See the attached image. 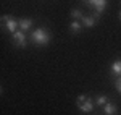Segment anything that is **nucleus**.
Wrapping results in <instances>:
<instances>
[{"mask_svg": "<svg viewBox=\"0 0 121 115\" xmlns=\"http://www.w3.org/2000/svg\"><path fill=\"white\" fill-rule=\"evenodd\" d=\"M31 41L36 46H47L50 42V32L45 28H37L31 32Z\"/></svg>", "mask_w": 121, "mask_h": 115, "instance_id": "nucleus-1", "label": "nucleus"}, {"mask_svg": "<svg viewBox=\"0 0 121 115\" xmlns=\"http://www.w3.org/2000/svg\"><path fill=\"white\" fill-rule=\"evenodd\" d=\"M2 21H3L5 28L8 29L11 34H13V32H16V31L19 29V21H16V19H15V16L5 15V16H2Z\"/></svg>", "mask_w": 121, "mask_h": 115, "instance_id": "nucleus-2", "label": "nucleus"}, {"mask_svg": "<svg viewBox=\"0 0 121 115\" xmlns=\"http://www.w3.org/2000/svg\"><path fill=\"white\" fill-rule=\"evenodd\" d=\"M87 3L91 5V8L94 11H97V13H100L102 15L105 8H107V5H108V0H87Z\"/></svg>", "mask_w": 121, "mask_h": 115, "instance_id": "nucleus-3", "label": "nucleus"}, {"mask_svg": "<svg viewBox=\"0 0 121 115\" xmlns=\"http://www.w3.org/2000/svg\"><path fill=\"white\" fill-rule=\"evenodd\" d=\"M11 37H13L15 44H16L18 47H24V46H26V34H24V31L18 29L16 32H13V34H11Z\"/></svg>", "mask_w": 121, "mask_h": 115, "instance_id": "nucleus-4", "label": "nucleus"}, {"mask_svg": "<svg viewBox=\"0 0 121 115\" xmlns=\"http://www.w3.org/2000/svg\"><path fill=\"white\" fill-rule=\"evenodd\" d=\"M79 106V110L81 112H84V114H89V112H92L94 110V104H92V101L87 97L84 102H81V104H78Z\"/></svg>", "mask_w": 121, "mask_h": 115, "instance_id": "nucleus-5", "label": "nucleus"}, {"mask_svg": "<svg viewBox=\"0 0 121 115\" xmlns=\"http://www.w3.org/2000/svg\"><path fill=\"white\" fill-rule=\"evenodd\" d=\"M102 110H103V115H115L118 112V107L115 106L113 102H108V104H105L102 107Z\"/></svg>", "mask_w": 121, "mask_h": 115, "instance_id": "nucleus-6", "label": "nucleus"}, {"mask_svg": "<svg viewBox=\"0 0 121 115\" xmlns=\"http://www.w3.org/2000/svg\"><path fill=\"white\" fill-rule=\"evenodd\" d=\"M31 28H32V19L31 18L19 19V29H21V31H29Z\"/></svg>", "mask_w": 121, "mask_h": 115, "instance_id": "nucleus-7", "label": "nucleus"}, {"mask_svg": "<svg viewBox=\"0 0 121 115\" xmlns=\"http://www.w3.org/2000/svg\"><path fill=\"white\" fill-rule=\"evenodd\" d=\"M112 73L116 76H121V60H115L112 63Z\"/></svg>", "mask_w": 121, "mask_h": 115, "instance_id": "nucleus-8", "label": "nucleus"}, {"mask_svg": "<svg viewBox=\"0 0 121 115\" xmlns=\"http://www.w3.org/2000/svg\"><path fill=\"white\" fill-rule=\"evenodd\" d=\"M81 28H82V23L81 21H71V24H69V29H71V32L73 34H78V32H81Z\"/></svg>", "mask_w": 121, "mask_h": 115, "instance_id": "nucleus-9", "label": "nucleus"}, {"mask_svg": "<svg viewBox=\"0 0 121 115\" xmlns=\"http://www.w3.org/2000/svg\"><path fill=\"white\" fill-rule=\"evenodd\" d=\"M95 23H97V19L94 16H84L82 18V26H86V28H92V26H95Z\"/></svg>", "mask_w": 121, "mask_h": 115, "instance_id": "nucleus-10", "label": "nucleus"}, {"mask_svg": "<svg viewBox=\"0 0 121 115\" xmlns=\"http://www.w3.org/2000/svg\"><path fill=\"white\" fill-rule=\"evenodd\" d=\"M108 102H110V101H108V97L103 96V94L97 96V99H95V104H97V106H100V107H103L105 104H108Z\"/></svg>", "mask_w": 121, "mask_h": 115, "instance_id": "nucleus-11", "label": "nucleus"}, {"mask_svg": "<svg viewBox=\"0 0 121 115\" xmlns=\"http://www.w3.org/2000/svg\"><path fill=\"white\" fill-rule=\"evenodd\" d=\"M71 16H73L76 21L84 18V15H82V11H81V10H73V11H71Z\"/></svg>", "mask_w": 121, "mask_h": 115, "instance_id": "nucleus-12", "label": "nucleus"}, {"mask_svg": "<svg viewBox=\"0 0 121 115\" xmlns=\"http://www.w3.org/2000/svg\"><path fill=\"white\" fill-rule=\"evenodd\" d=\"M115 84H116V89H118V91H120V92H121V76L118 78L116 81H115Z\"/></svg>", "mask_w": 121, "mask_h": 115, "instance_id": "nucleus-13", "label": "nucleus"}, {"mask_svg": "<svg viewBox=\"0 0 121 115\" xmlns=\"http://www.w3.org/2000/svg\"><path fill=\"white\" fill-rule=\"evenodd\" d=\"M86 99H87V96H84V94H81V96L78 97V104H81V102H84Z\"/></svg>", "mask_w": 121, "mask_h": 115, "instance_id": "nucleus-14", "label": "nucleus"}, {"mask_svg": "<svg viewBox=\"0 0 121 115\" xmlns=\"http://www.w3.org/2000/svg\"><path fill=\"white\" fill-rule=\"evenodd\" d=\"M120 21H121V11H120Z\"/></svg>", "mask_w": 121, "mask_h": 115, "instance_id": "nucleus-15", "label": "nucleus"}]
</instances>
